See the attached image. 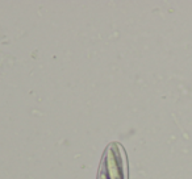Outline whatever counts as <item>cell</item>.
I'll use <instances>...</instances> for the list:
<instances>
[{
  "label": "cell",
  "instance_id": "cell-1",
  "mask_svg": "<svg viewBox=\"0 0 192 179\" xmlns=\"http://www.w3.org/2000/svg\"><path fill=\"white\" fill-rule=\"evenodd\" d=\"M101 168L108 179H128L126 154L118 142H112L105 149Z\"/></svg>",
  "mask_w": 192,
  "mask_h": 179
},
{
  "label": "cell",
  "instance_id": "cell-2",
  "mask_svg": "<svg viewBox=\"0 0 192 179\" xmlns=\"http://www.w3.org/2000/svg\"><path fill=\"white\" fill-rule=\"evenodd\" d=\"M99 179H108L107 175H105V173H104V170H103L101 167H100V171H99Z\"/></svg>",
  "mask_w": 192,
  "mask_h": 179
}]
</instances>
